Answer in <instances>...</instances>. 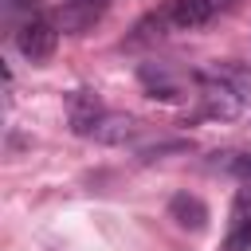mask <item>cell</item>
Masks as SVG:
<instances>
[{"mask_svg":"<svg viewBox=\"0 0 251 251\" xmlns=\"http://www.w3.org/2000/svg\"><path fill=\"white\" fill-rule=\"evenodd\" d=\"M165 24H169V20H165V12H161V16H145V20H141V24L133 27V35H129V47L161 39V35H165Z\"/></svg>","mask_w":251,"mask_h":251,"instance_id":"30bf717a","label":"cell"},{"mask_svg":"<svg viewBox=\"0 0 251 251\" xmlns=\"http://www.w3.org/2000/svg\"><path fill=\"white\" fill-rule=\"evenodd\" d=\"M227 251H251V224L231 227V235H227Z\"/></svg>","mask_w":251,"mask_h":251,"instance_id":"5bb4252c","label":"cell"},{"mask_svg":"<svg viewBox=\"0 0 251 251\" xmlns=\"http://www.w3.org/2000/svg\"><path fill=\"white\" fill-rule=\"evenodd\" d=\"M137 133V122L129 118V114H102V122L94 126V141L98 145H122V141H129Z\"/></svg>","mask_w":251,"mask_h":251,"instance_id":"8992f818","label":"cell"},{"mask_svg":"<svg viewBox=\"0 0 251 251\" xmlns=\"http://www.w3.org/2000/svg\"><path fill=\"white\" fill-rule=\"evenodd\" d=\"M231 224H251V188H239L235 192V204H231Z\"/></svg>","mask_w":251,"mask_h":251,"instance_id":"8fae6325","label":"cell"},{"mask_svg":"<svg viewBox=\"0 0 251 251\" xmlns=\"http://www.w3.org/2000/svg\"><path fill=\"white\" fill-rule=\"evenodd\" d=\"M220 82H227L243 102H251V67L247 63H216V71H212Z\"/></svg>","mask_w":251,"mask_h":251,"instance_id":"ba28073f","label":"cell"},{"mask_svg":"<svg viewBox=\"0 0 251 251\" xmlns=\"http://www.w3.org/2000/svg\"><path fill=\"white\" fill-rule=\"evenodd\" d=\"M161 153H188V141H157V145L141 149L145 161H153V157H161Z\"/></svg>","mask_w":251,"mask_h":251,"instance_id":"4fadbf2b","label":"cell"},{"mask_svg":"<svg viewBox=\"0 0 251 251\" xmlns=\"http://www.w3.org/2000/svg\"><path fill=\"white\" fill-rule=\"evenodd\" d=\"M106 12V0H63L55 12H51V24L67 35H82L86 27H94Z\"/></svg>","mask_w":251,"mask_h":251,"instance_id":"7a4b0ae2","label":"cell"},{"mask_svg":"<svg viewBox=\"0 0 251 251\" xmlns=\"http://www.w3.org/2000/svg\"><path fill=\"white\" fill-rule=\"evenodd\" d=\"M55 43H59V27H55L51 20H43V16H31V20L16 31V47H20V55L31 59V63L51 59Z\"/></svg>","mask_w":251,"mask_h":251,"instance_id":"6da1fadb","label":"cell"},{"mask_svg":"<svg viewBox=\"0 0 251 251\" xmlns=\"http://www.w3.org/2000/svg\"><path fill=\"white\" fill-rule=\"evenodd\" d=\"M227 161H224V169L227 173H235L239 180H251V153H224Z\"/></svg>","mask_w":251,"mask_h":251,"instance_id":"7c38bea8","label":"cell"},{"mask_svg":"<svg viewBox=\"0 0 251 251\" xmlns=\"http://www.w3.org/2000/svg\"><path fill=\"white\" fill-rule=\"evenodd\" d=\"M169 216H173L180 227H192V231H204V227H208V208H204L196 196H188V192L173 196V204H169Z\"/></svg>","mask_w":251,"mask_h":251,"instance_id":"52a82bcc","label":"cell"},{"mask_svg":"<svg viewBox=\"0 0 251 251\" xmlns=\"http://www.w3.org/2000/svg\"><path fill=\"white\" fill-rule=\"evenodd\" d=\"M212 4L216 0H169L165 4V20L173 27H180V31H192V27L212 20Z\"/></svg>","mask_w":251,"mask_h":251,"instance_id":"277c9868","label":"cell"},{"mask_svg":"<svg viewBox=\"0 0 251 251\" xmlns=\"http://www.w3.org/2000/svg\"><path fill=\"white\" fill-rule=\"evenodd\" d=\"M102 102H98V94H90V90H75L71 94V129L75 133H82V137H90L94 133V126L102 122Z\"/></svg>","mask_w":251,"mask_h":251,"instance_id":"5b68a950","label":"cell"},{"mask_svg":"<svg viewBox=\"0 0 251 251\" xmlns=\"http://www.w3.org/2000/svg\"><path fill=\"white\" fill-rule=\"evenodd\" d=\"M141 78H145V86H149V98H161V102H176V98H180V86H176L165 71L153 75V67H145Z\"/></svg>","mask_w":251,"mask_h":251,"instance_id":"9c48e42d","label":"cell"},{"mask_svg":"<svg viewBox=\"0 0 251 251\" xmlns=\"http://www.w3.org/2000/svg\"><path fill=\"white\" fill-rule=\"evenodd\" d=\"M200 106H204V114L208 118H220V122H231V118H239V110H243V98L227 86V82H220L216 75L212 78H204V90H200Z\"/></svg>","mask_w":251,"mask_h":251,"instance_id":"3957f363","label":"cell"}]
</instances>
